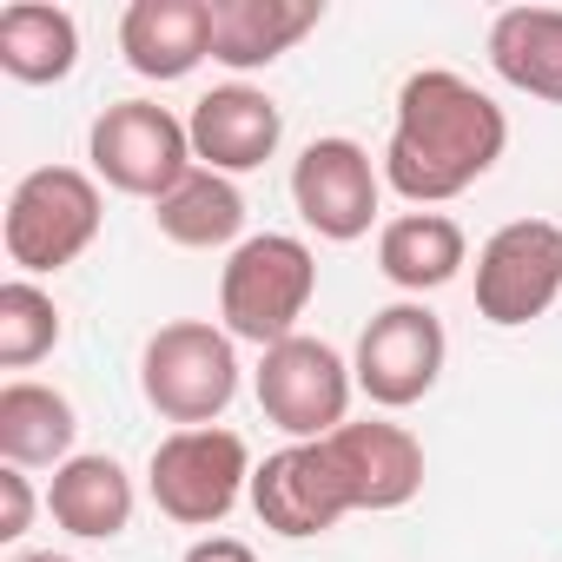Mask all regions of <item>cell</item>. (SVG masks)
Masks as SVG:
<instances>
[{"mask_svg": "<svg viewBox=\"0 0 562 562\" xmlns=\"http://www.w3.org/2000/svg\"><path fill=\"white\" fill-rule=\"evenodd\" d=\"M509 146V113L450 67H417L397 87L391 139H384V186L417 212L463 199L476 179L496 172Z\"/></svg>", "mask_w": 562, "mask_h": 562, "instance_id": "cell-1", "label": "cell"}, {"mask_svg": "<svg viewBox=\"0 0 562 562\" xmlns=\"http://www.w3.org/2000/svg\"><path fill=\"white\" fill-rule=\"evenodd\" d=\"M318 299V251L292 232H251L245 245L225 251L218 271V325L238 345H285L299 338V318Z\"/></svg>", "mask_w": 562, "mask_h": 562, "instance_id": "cell-2", "label": "cell"}, {"mask_svg": "<svg viewBox=\"0 0 562 562\" xmlns=\"http://www.w3.org/2000/svg\"><path fill=\"white\" fill-rule=\"evenodd\" d=\"M100 225H106V192L87 166H34L8 192L0 245H8L14 278H54L93 251Z\"/></svg>", "mask_w": 562, "mask_h": 562, "instance_id": "cell-3", "label": "cell"}, {"mask_svg": "<svg viewBox=\"0 0 562 562\" xmlns=\"http://www.w3.org/2000/svg\"><path fill=\"white\" fill-rule=\"evenodd\" d=\"M139 397L172 430H205L238 397V338L212 318H172L139 351Z\"/></svg>", "mask_w": 562, "mask_h": 562, "instance_id": "cell-4", "label": "cell"}, {"mask_svg": "<svg viewBox=\"0 0 562 562\" xmlns=\"http://www.w3.org/2000/svg\"><path fill=\"white\" fill-rule=\"evenodd\" d=\"M251 450L238 430L205 424V430H166L146 463V496L166 522L179 529H218L245 496H251Z\"/></svg>", "mask_w": 562, "mask_h": 562, "instance_id": "cell-5", "label": "cell"}, {"mask_svg": "<svg viewBox=\"0 0 562 562\" xmlns=\"http://www.w3.org/2000/svg\"><path fill=\"white\" fill-rule=\"evenodd\" d=\"M251 397H258V411H265L271 430H285V443H325L331 430L351 424L358 378H351V358L338 345L299 331L285 345L258 351Z\"/></svg>", "mask_w": 562, "mask_h": 562, "instance_id": "cell-6", "label": "cell"}, {"mask_svg": "<svg viewBox=\"0 0 562 562\" xmlns=\"http://www.w3.org/2000/svg\"><path fill=\"white\" fill-rule=\"evenodd\" d=\"M192 166H199L192 159V133L159 100H113L87 126V172L106 192H126V199L159 205Z\"/></svg>", "mask_w": 562, "mask_h": 562, "instance_id": "cell-7", "label": "cell"}, {"mask_svg": "<svg viewBox=\"0 0 562 562\" xmlns=\"http://www.w3.org/2000/svg\"><path fill=\"white\" fill-rule=\"evenodd\" d=\"M562 299V225L509 218L476 245V318L496 331L536 325Z\"/></svg>", "mask_w": 562, "mask_h": 562, "instance_id": "cell-8", "label": "cell"}, {"mask_svg": "<svg viewBox=\"0 0 562 562\" xmlns=\"http://www.w3.org/2000/svg\"><path fill=\"white\" fill-rule=\"evenodd\" d=\"M443 358H450L443 318H437L424 299H397V305L371 312V325L358 331L351 378H358V391H364L378 411H411V404H424V397L437 391Z\"/></svg>", "mask_w": 562, "mask_h": 562, "instance_id": "cell-9", "label": "cell"}, {"mask_svg": "<svg viewBox=\"0 0 562 562\" xmlns=\"http://www.w3.org/2000/svg\"><path fill=\"white\" fill-rule=\"evenodd\" d=\"M378 199H384V166H371V153L345 133H325L292 159V205L331 245H358L378 225Z\"/></svg>", "mask_w": 562, "mask_h": 562, "instance_id": "cell-10", "label": "cell"}, {"mask_svg": "<svg viewBox=\"0 0 562 562\" xmlns=\"http://www.w3.org/2000/svg\"><path fill=\"white\" fill-rule=\"evenodd\" d=\"M251 516L271 529V536H285V542H312V536H331L351 509L325 443H285V450H271L258 470H251Z\"/></svg>", "mask_w": 562, "mask_h": 562, "instance_id": "cell-11", "label": "cell"}, {"mask_svg": "<svg viewBox=\"0 0 562 562\" xmlns=\"http://www.w3.org/2000/svg\"><path fill=\"white\" fill-rule=\"evenodd\" d=\"M186 133H192V159L199 166H212L225 179H245L265 159H278V146H285V106H278L265 87H251V80H225V87L192 100Z\"/></svg>", "mask_w": 562, "mask_h": 562, "instance_id": "cell-12", "label": "cell"}, {"mask_svg": "<svg viewBox=\"0 0 562 562\" xmlns=\"http://www.w3.org/2000/svg\"><path fill=\"white\" fill-rule=\"evenodd\" d=\"M325 457H331L351 509L384 516V509L417 503V490H424V443L391 417H351L345 430L325 437Z\"/></svg>", "mask_w": 562, "mask_h": 562, "instance_id": "cell-13", "label": "cell"}, {"mask_svg": "<svg viewBox=\"0 0 562 562\" xmlns=\"http://www.w3.org/2000/svg\"><path fill=\"white\" fill-rule=\"evenodd\" d=\"M120 54L139 80H186L212 60V0H133L120 14Z\"/></svg>", "mask_w": 562, "mask_h": 562, "instance_id": "cell-14", "label": "cell"}, {"mask_svg": "<svg viewBox=\"0 0 562 562\" xmlns=\"http://www.w3.org/2000/svg\"><path fill=\"white\" fill-rule=\"evenodd\" d=\"M325 0H212V60L225 74H265L305 34H318Z\"/></svg>", "mask_w": 562, "mask_h": 562, "instance_id": "cell-15", "label": "cell"}, {"mask_svg": "<svg viewBox=\"0 0 562 562\" xmlns=\"http://www.w3.org/2000/svg\"><path fill=\"white\" fill-rule=\"evenodd\" d=\"M133 509H139V490H133L126 463L106 457V450H80L47 483V516L74 542H113V536H126L133 529Z\"/></svg>", "mask_w": 562, "mask_h": 562, "instance_id": "cell-16", "label": "cell"}, {"mask_svg": "<svg viewBox=\"0 0 562 562\" xmlns=\"http://www.w3.org/2000/svg\"><path fill=\"white\" fill-rule=\"evenodd\" d=\"M80 411L67 391L41 378H8L0 384V463L14 470H60L80 450Z\"/></svg>", "mask_w": 562, "mask_h": 562, "instance_id": "cell-17", "label": "cell"}, {"mask_svg": "<svg viewBox=\"0 0 562 562\" xmlns=\"http://www.w3.org/2000/svg\"><path fill=\"white\" fill-rule=\"evenodd\" d=\"M463 265H470V238L450 212H397L378 225V271L411 299L457 285Z\"/></svg>", "mask_w": 562, "mask_h": 562, "instance_id": "cell-18", "label": "cell"}, {"mask_svg": "<svg viewBox=\"0 0 562 562\" xmlns=\"http://www.w3.org/2000/svg\"><path fill=\"white\" fill-rule=\"evenodd\" d=\"M503 87L562 106V8H503L483 41Z\"/></svg>", "mask_w": 562, "mask_h": 562, "instance_id": "cell-19", "label": "cell"}, {"mask_svg": "<svg viewBox=\"0 0 562 562\" xmlns=\"http://www.w3.org/2000/svg\"><path fill=\"white\" fill-rule=\"evenodd\" d=\"M80 67V21L47 0L0 8V74L21 87H60Z\"/></svg>", "mask_w": 562, "mask_h": 562, "instance_id": "cell-20", "label": "cell"}, {"mask_svg": "<svg viewBox=\"0 0 562 562\" xmlns=\"http://www.w3.org/2000/svg\"><path fill=\"white\" fill-rule=\"evenodd\" d=\"M153 225L159 238L186 245V251H218V245H245V192L238 179L212 172V166H192L159 205H153Z\"/></svg>", "mask_w": 562, "mask_h": 562, "instance_id": "cell-21", "label": "cell"}, {"mask_svg": "<svg viewBox=\"0 0 562 562\" xmlns=\"http://www.w3.org/2000/svg\"><path fill=\"white\" fill-rule=\"evenodd\" d=\"M60 305L41 292V278H8L0 285V371H34L60 345Z\"/></svg>", "mask_w": 562, "mask_h": 562, "instance_id": "cell-22", "label": "cell"}, {"mask_svg": "<svg viewBox=\"0 0 562 562\" xmlns=\"http://www.w3.org/2000/svg\"><path fill=\"white\" fill-rule=\"evenodd\" d=\"M34 509H41V496H34V483H27V470L0 463V542H21V536L34 529Z\"/></svg>", "mask_w": 562, "mask_h": 562, "instance_id": "cell-23", "label": "cell"}, {"mask_svg": "<svg viewBox=\"0 0 562 562\" xmlns=\"http://www.w3.org/2000/svg\"><path fill=\"white\" fill-rule=\"evenodd\" d=\"M179 562H258V549L238 542V536H218V529H212V536H199Z\"/></svg>", "mask_w": 562, "mask_h": 562, "instance_id": "cell-24", "label": "cell"}, {"mask_svg": "<svg viewBox=\"0 0 562 562\" xmlns=\"http://www.w3.org/2000/svg\"><path fill=\"white\" fill-rule=\"evenodd\" d=\"M8 562H80V555H60V549H14Z\"/></svg>", "mask_w": 562, "mask_h": 562, "instance_id": "cell-25", "label": "cell"}]
</instances>
